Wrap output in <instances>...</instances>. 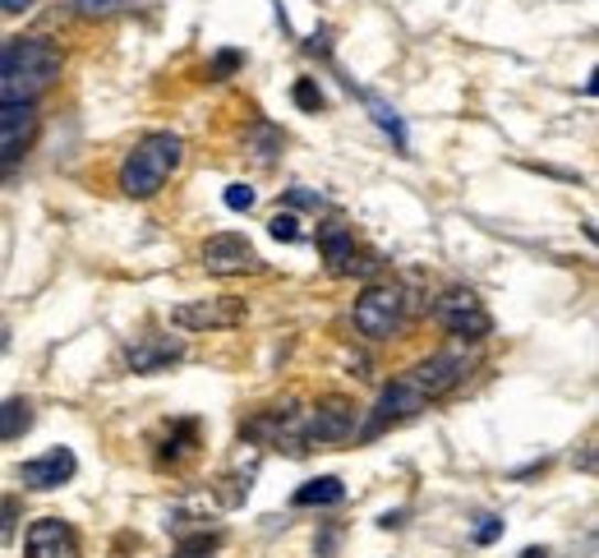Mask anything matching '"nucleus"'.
<instances>
[{"label":"nucleus","mask_w":599,"mask_h":558,"mask_svg":"<svg viewBox=\"0 0 599 558\" xmlns=\"http://www.w3.org/2000/svg\"><path fill=\"white\" fill-rule=\"evenodd\" d=\"M65 56L46 37H10L0 42V107H33L61 79Z\"/></svg>","instance_id":"f257e3e1"},{"label":"nucleus","mask_w":599,"mask_h":558,"mask_svg":"<svg viewBox=\"0 0 599 558\" xmlns=\"http://www.w3.org/2000/svg\"><path fill=\"white\" fill-rule=\"evenodd\" d=\"M180 152H185V143H180V135H171V130L143 135L125 152V162L116 171V190L125 198H152L171 181V171L180 167Z\"/></svg>","instance_id":"f03ea898"},{"label":"nucleus","mask_w":599,"mask_h":558,"mask_svg":"<svg viewBox=\"0 0 599 558\" xmlns=\"http://www.w3.org/2000/svg\"><path fill=\"white\" fill-rule=\"evenodd\" d=\"M466 346L471 342H452V346L425 355V361H415L406 374L393 378V384L415 401V411H425L429 401L448 397L457 384H466V374H471V365H475V351H466Z\"/></svg>","instance_id":"7ed1b4c3"},{"label":"nucleus","mask_w":599,"mask_h":558,"mask_svg":"<svg viewBox=\"0 0 599 558\" xmlns=\"http://www.w3.org/2000/svg\"><path fill=\"white\" fill-rule=\"evenodd\" d=\"M406 314V291L397 282H370L360 296H355V333L360 337H370V342H383V337H393L397 333V323Z\"/></svg>","instance_id":"20e7f679"},{"label":"nucleus","mask_w":599,"mask_h":558,"mask_svg":"<svg viewBox=\"0 0 599 558\" xmlns=\"http://www.w3.org/2000/svg\"><path fill=\"white\" fill-rule=\"evenodd\" d=\"M434 319H438V328L448 337H457V342H484L489 333H493V319H489V310L480 304V296L475 291H466V287H452V291H442L438 300H434Z\"/></svg>","instance_id":"39448f33"},{"label":"nucleus","mask_w":599,"mask_h":558,"mask_svg":"<svg viewBox=\"0 0 599 558\" xmlns=\"http://www.w3.org/2000/svg\"><path fill=\"white\" fill-rule=\"evenodd\" d=\"M171 323L185 333H222V328L245 323V300L240 296H207V300H185L171 310Z\"/></svg>","instance_id":"423d86ee"},{"label":"nucleus","mask_w":599,"mask_h":558,"mask_svg":"<svg viewBox=\"0 0 599 558\" xmlns=\"http://www.w3.org/2000/svg\"><path fill=\"white\" fill-rule=\"evenodd\" d=\"M203 268L213 277H245V272H258L264 268V259H258V249L236 236V232H222V236H207L203 249H199Z\"/></svg>","instance_id":"0eeeda50"},{"label":"nucleus","mask_w":599,"mask_h":558,"mask_svg":"<svg viewBox=\"0 0 599 558\" xmlns=\"http://www.w3.org/2000/svg\"><path fill=\"white\" fill-rule=\"evenodd\" d=\"M360 411L346 397H323L314 411H304V443H342L355 434Z\"/></svg>","instance_id":"6e6552de"},{"label":"nucleus","mask_w":599,"mask_h":558,"mask_svg":"<svg viewBox=\"0 0 599 558\" xmlns=\"http://www.w3.org/2000/svg\"><path fill=\"white\" fill-rule=\"evenodd\" d=\"M23 554L29 558H84L74 526L61 522V517H38L29 526V545H23Z\"/></svg>","instance_id":"1a4fd4ad"},{"label":"nucleus","mask_w":599,"mask_h":558,"mask_svg":"<svg viewBox=\"0 0 599 558\" xmlns=\"http://www.w3.org/2000/svg\"><path fill=\"white\" fill-rule=\"evenodd\" d=\"M38 135V111L33 107H0V171H10Z\"/></svg>","instance_id":"9d476101"},{"label":"nucleus","mask_w":599,"mask_h":558,"mask_svg":"<svg viewBox=\"0 0 599 558\" xmlns=\"http://www.w3.org/2000/svg\"><path fill=\"white\" fill-rule=\"evenodd\" d=\"M74 471H79V462H74L69 448H51L42 457H33V462L19 466V485L23 490H61L65 480H74Z\"/></svg>","instance_id":"9b49d317"},{"label":"nucleus","mask_w":599,"mask_h":558,"mask_svg":"<svg viewBox=\"0 0 599 558\" xmlns=\"http://www.w3.org/2000/svg\"><path fill=\"white\" fill-rule=\"evenodd\" d=\"M185 355V342L180 337H162V333H148V337H135L125 346V365L135 374H162L167 365H175Z\"/></svg>","instance_id":"f8f14e48"},{"label":"nucleus","mask_w":599,"mask_h":558,"mask_svg":"<svg viewBox=\"0 0 599 558\" xmlns=\"http://www.w3.org/2000/svg\"><path fill=\"white\" fill-rule=\"evenodd\" d=\"M319 249H323V259H328V268L336 277L355 272V236H351L346 222H323L319 226Z\"/></svg>","instance_id":"ddd939ff"},{"label":"nucleus","mask_w":599,"mask_h":558,"mask_svg":"<svg viewBox=\"0 0 599 558\" xmlns=\"http://www.w3.org/2000/svg\"><path fill=\"white\" fill-rule=\"evenodd\" d=\"M346 498V485L336 475H323V480H309V485H300L291 494L296 507H328V503H342Z\"/></svg>","instance_id":"4468645a"},{"label":"nucleus","mask_w":599,"mask_h":558,"mask_svg":"<svg viewBox=\"0 0 599 558\" xmlns=\"http://www.w3.org/2000/svg\"><path fill=\"white\" fill-rule=\"evenodd\" d=\"M29 429H33V406H29V401H23V397L0 401V443L23 439Z\"/></svg>","instance_id":"2eb2a0df"},{"label":"nucleus","mask_w":599,"mask_h":558,"mask_svg":"<svg viewBox=\"0 0 599 558\" xmlns=\"http://www.w3.org/2000/svg\"><path fill=\"white\" fill-rule=\"evenodd\" d=\"M245 152H254V162H272L281 152V130L268 120H254L249 135H245Z\"/></svg>","instance_id":"dca6fc26"},{"label":"nucleus","mask_w":599,"mask_h":558,"mask_svg":"<svg viewBox=\"0 0 599 558\" xmlns=\"http://www.w3.org/2000/svg\"><path fill=\"white\" fill-rule=\"evenodd\" d=\"M364 107H370V111H374V120H378V125H383V130H387V135H393V143H397V148L406 152V125L397 120V111H393V107H387V101H383V97H374V93H364Z\"/></svg>","instance_id":"f3484780"},{"label":"nucleus","mask_w":599,"mask_h":558,"mask_svg":"<svg viewBox=\"0 0 599 558\" xmlns=\"http://www.w3.org/2000/svg\"><path fill=\"white\" fill-rule=\"evenodd\" d=\"M194 443H199V425H194V420H180L175 434L167 439V457H185Z\"/></svg>","instance_id":"a211bd4d"},{"label":"nucleus","mask_w":599,"mask_h":558,"mask_svg":"<svg viewBox=\"0 0 599 558\" xmlns=\"http://www.w3.org/2000/svg\"><path fill=\"white\" fill-rule=\"evenodd\" d=\"M74 14H84V19H111L125 10V0H69Z\"/></svg>","instance_id":"6ab92c4d"},{"label":"nucleus","mask_w":599,"mask_h":558,"mask_svg":"<svg viewBox=\"0 0 599 558\" xmlns=\"http://www.w3.org/2000/svg\"><path fill=\"white\" fill-rule=\"evenodd\" d=\"M291 97H296V107H300V111H323V93H319V84H314V79H296Z\"/></svg>","instance_id":"aec40b11"},{"label":"nucleus","mask_w":599,"mask_h":558,"mask_svg":"<svg viewBox=\"0 0 599 558\" xmlns=\"http://www.w3.org/2000/svg\"><path fill=\"white\" fill-rule=\"evenodd\" d=\"M213 549H217V536H194L175 549V558H213Z\"/></svg>","instance_id":"412c9836"},{"label":"nucleus","mask_w":599,"mask_h":558,"mask_svg":"<svg viewBox=\"0 0 599 558\" xmlns=\"http://www.w3.org/2000/svg\"><path fill=\"white\" fill-rule=\"evenodd\" d=\"M14 517H19V498H0V545L14 540Z\"/></svg>","instance_id":"4be33fe9"},{"label":"nucleus","mask_w":599,"mask_h":558,"mask_svg":"<svg viewBox=\"0 0 599 558\" xmlns=\"http://www.w3.org/2000/svg\"><path fill=\"white\" fill-rule=\"evenodd\" d=\"M222 198H226L231 213H249V208H254V190H249V185H226Z\"/></svg>","instance_id":"5701e85b"},{"label":"nucleus","mask_w":599,"mask_h":558,"mask_svg":"<svg viewBox=\"0 0 599 558\" xmlns=\"http://www.w3.org/2000/svg\"><path fill=\"white\" fill-rule=\"evenodd\" d=\"M240 65H245L240 51H222V56L213 61V69H207V79H226V74H236Z\"/></svg>","instance_id":"b1692460"},{"label":"nucleus","mask_w":599,"mask_h":558,"mask_svg":"<svg viewBox=\"0 0 599 558\" xmlns=\"http://www.w3.org/2000/svg\"><path fill=\"white\" fill-rule=\"evenodd\" d=\"M268 232H272L277 240H300V222H296L291 213H277V217L268 222Z\"/></svg>","instance_id":"393cba45"},{"label":"nucleus","mask_w":599,"mask_h":558,"mask_svg":"<svg viewBox=\"0 0 599 558\" xmlns=\"http://www.w3.org/2000/svg\"><path fill=\"white\" fill-rule=\"evenodd\" d=\"M503 536V522L499 517H480V526H475V545H493Z\"/></svg>","instance_id":"a878e982"},{"label":"nucleus","mask_w":599,"mask_h":558,"mask_svg":"<svg viewBox=\"0 0 599 558\" xmlns=\"http://www.w3.org/2000/svg\"><path fill=\"white\" fill-rule=\"evenodd\" d=\"M296 208H323V194H309V190H291Z\"/></svg>","instance_id":"bb28decb"},{"label":"nucleus","mask_w":599,"mask_h":558,"mask_svg":"<svg viewBox=\"0 0 599 558\" xmlns=\"http://www.w3.org/2000/svg\"><path fill=\"white\" fill-rule=\"evenodd\" d=\"M0 10H6V14H23V10H33V0H0Z\"/></svg>","instance_id":"cd10ccee"},{"label":"nucleus","mask_w":599,"mask_h":558,"mask_svg":"<svg viewBox=\"0 0 599 558\" xmlns=\"http://www.w3.org/2000/svg\"><path fill=\"white\" fill-rule=\"evenodd\" d=\"M6 346H10V323L0 319V355H6Z\"/></svg>","instance_id":"c85d7f7f"},{"label":"nucleus","mask_w":599,"mask_h":558,"mask_svg":"<svg viewBox=\"0 0 599 558\" xmlns=\"http://www.w3.org/2000/svg\"><path fill=\"white\" fill-rule=\"evenodd\" d=\"M521 558H549V554H544V549H526V554H521Z\"/></svg>","instance_id":"c756f323"}]
</instances>
